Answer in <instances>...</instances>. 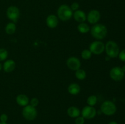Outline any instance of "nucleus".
<instances>
[{"label": "nucleus", "instance_id": "2", "mask_svg": "<svg viewBox=\"0 0 125 124\" xmlns=\"http://www.w3.org/2000/svg\"><path fill=\"white\" fill-rule=\"evenodd\" d=\"M105 51L109 58H117L120 53L119 46L115 41H109L105 44Z\"/></svg>", "mask_w": 125, "mask_h": 124}, {"label": "nucleus", "instance_id": "18", "mask_svg": "<svg viewBox=\"0 0 125 124\" xmlns=\"http://www.w3.org/2000/svg\"><path fill=\"white\" fill-rule=\"evenodd\" d=\"M16 29H17V27H16L15 24L13 22H11V23H9L6 25L5 27V31L6 34L8 35H12L15 32Z\"/></svg>", "mask_w": 125, "mask_h": 124}, {"label": "nucleus", "instance_id": "17", "mask_svg": "<svg viewBox=\"0 0 125 124\" xmlns=\"http://www.w3.org/2000/svg\"><path fill=\"white\" fill-rule=\"evenodd\" d=\"M81 87L78 84L76 83H71L68 87V91L70 94L77 95L80 92Z\"/></svg>", "mask_w": 125, "mask_h": 124}, {"label": "nucleus", "instance_id": "7", "mask_svg": "<svg viewBox=\"0 0 125 124\" xmlns=\"http://www.w3.org/2000/svg\"><path fill=\"white\" fill-rule=\"evenodd\" d=\"M109 75L111 79L115 81H120L123 79L125 77V72L122 70V68L115 66L111 69Z\"/></svg>", "mask_w": 125, "mask_h": 124}, {"label": "nucleus", "instance_id": "23", "mask_svg": "<svg viewBox=\"0 0 125 124\" xmlns=\"http://www.w3.org/2000/svg\"><path fill=\"white\" fill-rule=\"evenodd\" d=\"M8 57V52L4 48H0V62L4 61Z\"/></svg>", "mask_w": 125, "mask_h": 124}, {"label": "nucleus", "instance_id": "6", "mask_svg": "<svg viewBox=\"0 0 125 124\" xmlns=\"http://www.w3.org/2000/svg\"><path fill=\"white\" fill-rule=\"evenodd\" d=\"M89 50L93 54L100 55L105 51V44L100 40L95 41L90 44Z\"/></svg>", "mask_w": 125, "mask_h": 124}, {"label": "nucleus", "instance_id": "10", "mask_svg": "<svg viewBox=\"0 0 125 124\" xmlns=\"http://www.w3.org/2000/svg\"><path fill=\"white\" fill-rule=\"evenodd\" d=\"M67 66L70 69L76 71L81 68V63L78 58L76 57H70L67 59Z\"/></svg>", "mask_w": 125, "mask_h": 124}, {"label": "nucleus", "instance_id": "16", "mask_svg": "<svg viewBox=\"0 0 125 124\" xmlns=\"http://www.w3.org/2000/svg\"><path fill=\"white\" fill-rule=\"evenodd\" d=\"M67 114L70 117L76 118L79 117L81 114V111L77 107L72 106L69 107L67 109Z\"/></svg>", "mask_w": 125, "mask_h": 124}, {"label": "nucleus", "instance_id": "30", "mask_svg": "<svg viewBox=\"0 0 125 124\" xmlns=\"http://www.w3.org/2000/svg\"><path fill=\"white\" fill-rule=\"evenodd\" d=\"M122 70H123V71L125 73V65H124L123 67H122Z\"/></svg>", "mask_w": 125, "mask_h": 124}, {"label": "nucleus", "instance_id": "1", "mask_svg": "<svg viewBox=\"0 0 125 124\" xmlns=\"http://www.w3.org/2000/svg\"><path fill=\"white\" fill-rule=\"evenodd\" d=\"M90 34L94 38L101 40L107 36V29L104 24L96 23L94 24L90 29Z\"/></svg>", "mask_w": 125, "mask_h": 124}, {"label": "nucleus", "instance_id": "11", "mask_svg": "<svg viewBox=\"0 0 125 124\" xmlns=\"http://www.w3.org/2000/svg\"><path fill=\"white\" fill-rule=\"evenodd\" d=\"M101 18V14L100 12L96 10H92L87 16V19L88 22L92 24H95L98 23V22L100 21Z\"/></svg>", "mask_w": 125, "mask_h": 124}, {"label": "nucleus", "instance_id": "25", "mask_svg": "<svg viewBox=\"0 0 125 124\" xmlns=\"http://www.w3.org/2000/svg\"><path fill=\"white\" fill-rule=\"evenodd\" d=\"M85 122V119L83 116H79L76 118L75 124H84Z\"/></svg>", "mask_w": 125, "mask_h": 124}, {"label": "nucleus", "instance_id": "12", "mask_svg": "<svg viewBox=\"0 0 125 124\" xmlns=\"http://www.w3.org/2000/svg\"><path fill=\"white\" fill-rule=\"evenodd\" d=\"M46 23L48 27L50 28H51V29L56 28L59 23L58 17L55 15H50L46 18Z\"/></svg>", "mask_w": 125, "mask_h": 124}, {"label": "nucleus", "instance_id": "4", "mask_svg": "<svg viewBox=\"0 0 125 124\" xmlns=\"http://www.w3.org/2000/svg\"><path fill=\"white\" fill-rule=\"evenodd\" d=\"M101 111L106 115H112L117 111V106L112 101H104L100 107Z\"/></svg>", "mask_w": 125, "mask_h": 124}, {"label": "nucleus", "instance_id": "31", "mask_svg": "<svg viewBox=\"0 0 125 124\" xmlns=\"http://www.w3.org/2000/svg\"><path fill=\"white\" fill-rule=\"evenodd\" d=\"M2 69V64H1V63H0V71H1V69Z\"/></svg>", "mask_w": 125, "mask_h": 124}, {"label": "nucleus", "instance_id": "32", "mask_svg": "<svg viewBox=\"0 0 125 124\" xmlns=\"http://www.w3.org/2000/svg\"><path fill=\"white\" fill-rule=\"evenodd\" d=\"M0 124H6V123H4V122H0Z\"/></svg>", "mask_w": 125, "mask_h": 124}, {"label": "nucleus", "instance_id": "19", "mask_svg": "<svg viewBox=\"0 0 125 124\" xmlns=\"http://www.w3.org/2000/svg\"><path fill=\"white\" fill-rule=\"evenodd\" d=\"M78 30L81 34H86L90 30V28L89 26L87 23H81L78 26Z\"/></svg>", "mask_w": 125, "mask_h": 124}, {"label": "nucleus", "instance_id": "5", "mask_svg": "<svg viewBox=\"0 0 125 124\" xmlns=\"http://www.w3.org/2000/svg\"><path fill=\"white\" fill-rule=\"evenodd\" d=\"M22 115L23 117L28 120H33L37 117V111L35 107L30 105L25 106L22 110Z\"/></svg>", "mask_w": 125, "mask_h": 124}, {"label": "nucleus", "instance_id": "20", "mask_svg": "<svg viewBox=\"0 0 125 124\" xmlns=\"http://www.w3.org/2000/svg\"><path fill=\"white\" fill-rule=\"evenodd\" d=\"M75 76L78 80H84L87 77L86 72H85V70H84V69L79 68V69L76 71Z\"/></svg>", "mask_w": 125, "mask_h": 124}, {"label": "nucleus", "instance_id": "9", "mask_svg": "<svg viewBox=\"0 0 125 124\" xmlns=\"http://www.w3.org/2000/svg\"><path fill=\"white\" fill-rule=\"evenodd\" d=\"M81 114L84 119H91L96 116V110L94 106H85L82 110Z\"/></svg>", "mask_w": 125, "mask_h": 124}, {"label": "nucleus", "instance_id": "21", "mask_svg": "<svg viewBox=\"0 0 125 124\" xmlns=\"http://www.w3.org/2000/svg\"><path fill=\"white\" fill-rule=\"evenodd\" d=\"M96 102H97V97L95 95L90 96L87 100V103L88 105L91 106H95L96 104Z\"/></svg>", "mask_w": 125, "mask_h": 124}, {"label": "nucleus", "instance_id": "13", "mask_svg": "<svg viewBox=\"0 0 125 124\" xmlns=\"http://www.w3.org/2000/svg\"><path fill=\"white\" fill-rule=\"evenodd\" d=\"M74 20L78 23H84L87 19V16L85 12L81 10L74 11L73 14Z\"/></svg>", "mask_w": 125, "mask_h": 124}, {"label": "nucleus", "instance_id": "22", "mask_svg": "<svg viewBox=\"0 0 125 124\" xmlns=\"http://www.w3.org/2000/svg\"><path fill=\"white\" fill-rule=\"evenodd\" d=\"M92 53L89 49H84L81 52V57L84 60H89L92 57Z\"/></svg>", "mask_w": 125, "mask_h": 124}, {"label": "nucleus", "instance_id": "3", "mask_svg": "<svg viewBox=\"0 0 125 124\" xmlns=\"http://www.w3.org/2000/svg\"><path fill=\"white\" fill-rule=\"evenodd\" d=\"M73 11L70 7L66 4H62L59 6L57 9V17L61 20L66 21L73 17Z\"/></svg>", "mask_w": 125, "mask_h": 124}, {"label": "nucleus", "instance_id": "27", "mask_svg": "<svg viewBox=\"0 0 125 124\" xmlns=\"http://www.w3.org/2000/svg\"><path fill=\"white\" fill-rule=\"evenodd\" d=\"M79 7V5L78 2H73L72 3V4L70 6V8L72 10V11H76V10H78V9Z\"/></svg>", "mask_w": 125, "mask_h": 124}, {"label": "nucleus", "instance_id": "26", "mask_svg": "<svg viewBox=\"0 0 125 124\" xmlns=\"http://www.w3.org/2000/svg\"><path fill=\"white\" fill-rule=\"evenodd\" d=\"M118 57H119V59L121 61L125 62V49L122 50L121 52H120Z\"/></svg>", "mask_w": 125, "mask_h": 124}, {"label": "nucleus", "instance_id": "14", "mask_svg": "<svg viewBox=\"0 0 125 124\" xmlns=\"http://www.w3.org/2000/svg\"><path fill=\"white\" fill-rule=\"evenodd\" d=\"M16 67L15 62L13 60H8L4 63L2 68L4 72L7 73L12 72Z\"/></svg>", "mask_w": 125, "mask_h": 124}, {"label": "nucleus", "instance_id": "15", "mask_svg": "<svg viewBox=\"0 0 125 124\" xmlns=\"http://www.w3.org/2000/svg\"><path fill=\"white\" fill-rule=\"evenodd\" d=\"M16 102L17 104L19 105L20 106H25L28 105L29 103V99L28 96L23 94L18 95L16 97Z\"/></svg>", "mask_w": 125, "mask_h": 124}, {"label": "nucleus", "instance_id": "24", "mask_svg": "<svg viewBox=\"0 0 125 124\" xmlns=\"http://www.w3.org/2000/svg\"><path fill=\"white\" fill-rule=\"evenodd\" d=\"M39 99L36 97H34V98H32L30 101V105L34 107L37 106L38 105H39Z\"/></svg>", "mask_w": 125, "mask_h": 124}, {"label": "nucleus", "instance_id": "28", "mask_svg": "<svg viewBox=\"0 0 125 124\" xmlns=\"http://www.w3.org/2000/svg\"><path fill=\"white\" fill-rule=\"evenodd\" d=\"M7 119H8V116H7V114H2L0 116V120H1V122L6 123V122L7 121Z\"/></svg>", "mask_w": 125, "mask_h": 124}, {"label": "nucleus", "instance_id": "8", "mask_svg": "<svg viewBox=\"0 0 125 124\" xmlns=\"http://www.w3.org/2000/svg\"><path fill=\"white\" fill-rule=\"evenodd\" d=\"M20 12L19 9L16 6H10L8 7L6 11V15L7 17L10 20L12 21L13 23L17 21L18 19L20 17Z\"/></svg>", "mask_w": 125, "mask_h": 124}, {"label": "nucleus", "instance_id": "29", "mask_svg": "<svg viewBox=\"0 0 125 124\" xmlns=\"http://www.w3.org/2000/svg\"><path fill=\"white\" fill-rule=\"evenodd\" d=\"M108 124H117V123L116 122H115V121H112V122H111L109 123Z\"/></svg>", "mask_w": 125, "mask_h": 124}]
</instances>
